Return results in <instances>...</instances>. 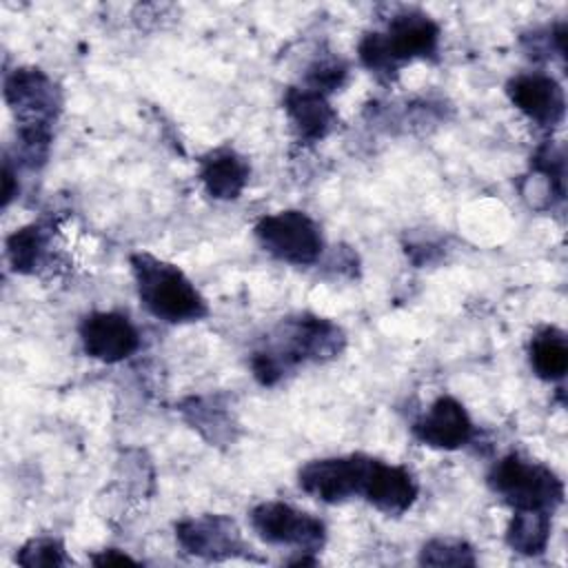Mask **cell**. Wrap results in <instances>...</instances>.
I'll use <instances>...</instances> for the list:
<instances>
[{"instance_id":"obj_1","label":"cell","mask_w":568,"mask_h":568,"mask_svg":"<svg viewBox=\"0 0 568 568\" xmlns=\"http://www.w3.org/2000/svg\"><path fill=\"white\" fill-rule=\"evenodd\" d=\"M344 344L346 337L335 322L302 313L275 326L266 344L251 355V371L262 386H275L300 364L339 355Z\"/></svg>"},{"instance_id":"obj_2","label":"cell","mask_w":568,"mask_h":568,"mask_svg":"<svg viewBox=\"0 0 568 568\" xmlns=\"http://www.w3.org/2000/svg\"><path fill=\"white\" fill-rule=\"evenodd\" d=\"M129 262L138 297L153 317L169 324H184L209 315L204 297L175 264L151 253H133Z\"/></svg>"},{"instance_id":"obj_3","label":"cell","mask_w":568,"mask_h":568,"mask_svg":"<svg viewBox=\"0 0 568 568\" xmlns=\"http://www.w3.org/2000/svg\"><path fill=\"white\" fill-rule=\"evenodd\" d=\"M439 44V24L422 11H402L384 33H366L357 47L359 60L375 73H390L415 58H433Z\"/></svg>"},{"instance_id":"obj_4","label":"cell","mask_w":568,"mask_h":568,"mask_svg":"<svg viewBox=\"0 0 568 568\" xmlns=\"http://www.w3.org/2000/svg\"><path fill=\"white\" fill-rule=\"evenodd\" d=\"M488 486L513 510L550 513L564 501L561 479L544 464L510 453L493 464Z\"/></svg>"},{"instance_id":"obj_5","label":"cell","mask_w":568,"mask_h":568,"mask_svg":"<svg viewBox=\"0 0 568 568\" xmlns=\"http://www.w3.org/2000/svg\"><path fill=\"white\" fill-rule=\"evenodd\" d=\"M255 237L268 255L295 266H308L317 262L324 248L317 222L304 211L295 209L264 215L255 224Z\"/></svg>"},{"instance_id":"obj_6","label":"cell","mask_w":568,"mask_h":568,"mask_svg":"<svg viewBox=\"0 0 568 568\" xmlns=\"http://www.w3.org/2000/svg\"><path fill=\"white\" fill-rule=\"evenodd\" d=\"M251 528L266 544L291 546L300 552L313 555L326 541V526L311 513L297 510L284 501L257 504L251 515Z\"/></svg>"},{"instance_id":"obj_7","label":"cell","mask_w":568,"mask_h":568,"mask_svg":"<svg viewBox=\"0 0 568 568\" xmlns=\"http://www.w3.org/2000/svg\"><path fill=\"white\" fill-rule=\"evenodd\" d=\"M371 459L362 453L313 459L300 468L297 484L306 495L324 504H339L362 495Z\"/></svg>"},{"instance_id":"obj_8","label":"cell","mask_w":568,"mask_h":568,"mask_svg":"<svg viewBox=\"0 0 568 568\" xmlns=\"http://www.w3.org/2000/svg\"><path fill=\"white\" fill-rule=\"evenodd\" d=\"M4 100L18 126H51L60 111L55 84L44 71L33 67H22L7 75Z\"/></svg>"},{"instance_id":"obj_9","label":"cell","mask_w":568,"mask_h":568,"mask_svg":"<svg viewBox=\"0 0 568 568\" xmlns=\"http://www.w3.org/2000/svg\"><path fill=\"white\" fill-rule=\"evenodd\" d=\"M80 342L89 357L115 364L140 348V333L133 322L115 311H95L80 322Z\"/></svg>"},{"instance_id":"obj_10","label":"cell","mask_w":568,"mask_h":568,"mask_svg":"<svg viewBox=\"0 0 568 568\" xmlns=\"http://www.w3.org/2000/svg\"><path fill=\"white\" fill-rule=\"evenodd\" d=\"M178 544L204 559H226L235 555H246V544L233 519L224 515H202L195 519H184L175 526Z\"/></svg>"},{"instance_id":"obj_11","label":"cell","mask_w":568,"mask_h":568,"mask_svg":"<svg viewBox=\"0 0 568 568\" xmlns=\"http://www.w3.org/2000/svg\"><path fill=\"white\" fill-rule=\"evenodd\" d=\"M413 435L417 442L430 448L442 450H455L473 437V422L464 404H459L450 395L437 397L430 408L419 415L413 426Z\"/></svg>"},{"instance_id":"obj_12","label":"cell","mask_w":568,"mask_h":568,"mask_svg":"<svg viewBox=\"0 0 568 568\" xmlns=\"http://www.w3.org/2000/svg\"><path fill=\"white\" fill-rule=\"evenodd\" d=\"M510 102L539 126H555L564 120L566 98L561 84L546 73H521L508 80Z\"/></svg>"},{"instance_id":"obj_13","label":"cell","mask_w":568,"mask_h":568,"mask_svg":"<svg viewBox=\"0 0 568 568\" xmlns=\"http://www.w3.org/2000/svg\"><path fill=\"white\" fill-rule=\"evenodd\" d=\"M417 481L404 466L371 459L362 497L384 515H404L417 499Z\"/></svg>"},{"instance_id":"obj_14","label":"cell","mask_w":568,"mask_h":568,"mask_svg":"<svg viewBox=\"0 0 568 568\" xmlns=\"http://www.w3.org/2000/svg\"><path fill=\"white\" fill-rule=\"evenodd\" d=\"M284 111L297 140L304 144L320 142L337 122L326 95L308 87H288L284 93Z\"/></svg>"},{"instance_id":"obj_15","label":"cell","mask_w":568,"mask_h":568,"mask_svg":"<svg viewBox=\"0 0 568 568\" xmlns=\"http://www.w3.org/2000/svg\"><path fill=\"white\" fill-rule=\"evenodd\" d=\"M251 175L248 162L233 149H215L200 162V182L215 200H235Z\"/></svg>"},{"instance_id":"obj_16","label":"cell","mask_w":568,"mask_h":568,"mask_svg":"<svg viewBox=\"0 0 568 568\" xmlns=\"http://www.w3.org/2000/svg\"><path fill=\"white\" fill-rule=\"evenodd\" d=\"M550 539V513L515 510L506 528V544L521 555H541Z\"/></svg>"},{"instance_id":"obj_17","label":"cell","mask_w":568,"mask_h":568,"mask_svg":"<svg viewBox=\"0 0 568 568\" xmlns=\"http://www.w3.org/2000/svg\"><path fill=\"white\" fill-rule=\"evenodd\" d=\"M530 366L546 382L561 379L568 371L566 335L550 326L539 331L530 342Z\"/></svg>"},{"instance_id":"obj_18","label":"cell","mask_w":568,"mask_h":568,"mask_svg":"<svg viewBox=\"0 0 568 568\" xmlns=\"http://www.w3.org/2000/svg\"><path fill=\"white\" fill-rule=\"evenodd\" d=\"M47 231L40 224L18 229L7 237V255L16 273H33L47 251Z\"/></svg>"},{"instance_id":"obj_19","label":"cell","mask_w":568,"mask_h":568,"mask_svg":"<svg viewBox=\"0 0 568 568\" xmlns=\"http://www.w3.org/2000/svg\"><path fill=\"white\" fill-rule=\"evenodd\" d=\"M424 566H475V550L462 539H430L419 552Z\"/></svg>"},{"instance_id":"obj_20","label":"cell","mask_w":568,"mask_h":568,"mask_svg":"<svg viewBox=\"0 0 568 568\" xmlns=\"http://www.w3.org/2000/svg\"><path fill=\"white\" fill-rule=\"evenodd\" d=\"M16 561L27 568L36 566H64L69 559L64 555V546L53 537H36L29 539L16 555Z\"/></svg>"},{"instance_id":"obj_21","label":"cell","mask_w":568,"mask_h":568,"mask_svg":"<svg viewBox=\"0 0 568 568\" xmlns=\"http://www.w3.org/2000/svg\"><path fill=\"white\" fill-rule=\"evenodd\" d=\"M346 78V67L337 60H326V62H315L306 75L308 89H315L326 95V91H335Z\"/></svg>"},{"instance_id":"obj_22","label":"cell","mask_w":568,"mask_h":568,"mask_svg":"<svg viewBox=\"0 0 568 568\" xmlns=\"http://www.w3.org/2000/svg\"><path fill=\"white\" fill-rule=\"evenodd\" d=\"M91 564H95V566H122V564H138V561L131 555H126L118 548H106V550L93 555Z\"/></svg>"},{"instance_id":"obj_23","label":"cell","mask_w":568,"mask_h":568,"mask_svg":"<svg viewBox=\"0 0 568 568\" xmlns=\"http://www.w3.org/2000/svg\"><path fill=\"white\" fill-rule=\"evenodd\" d=\"M18 193V184H16V173L11 169V162L4 160V169H2V206L7 209L9 202L16 197Z\"/></svg>"}]
</instances>
